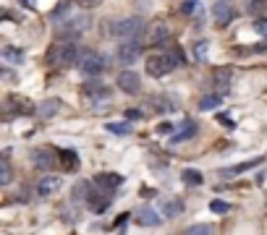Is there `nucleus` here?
<instances>
[{
  "label": "nucleus",
  "instance_id": "f257e3e1",
  "mask_svg": "<svg viewBox=\"0 0 267 235\" xmlns=\"http://www.w3.org/2000/svg\"><path fill=\"white\" fill-rule=\"evenodd\" d=\"M79 58H81V47L76 44V42H55L50 50H48V63H50V68H55V70H63V68H71L74 63H79Z\"/></svg>",
  "mask_w": 267,
  "mask_h": 235
},
{
  "label": "nucleus",
  "instance_id": "f03ea898",
  "mask_svg": "<svg viewBox=\"0 0 267 235\" xmlns=\"http://www.w3.org/2000/svg\"><path fill=\"white\" fill-rule=\"evenodd\" d=\"M144 32H147V24H144L142 16H131V18H123V21H110L107 29H102V34H107V37H121V42L139 39Z\"/></svg>",
  "mask_w": 267,
  "mask_h": 235
},
{
  "label": "nucleus",
  "instance_id": "7ed1b4c3",
  "mask_svg": "<svg viewBox=\"0 0 267 235\" xmlns=\"http://www.w3.org/2000/svg\"><path fill=\"white\" fill-rule=\"evenodd\" d=\"M184 63V53H181V47H173L170 53L165 55H149L147 58V74L152 79H163L165 74H170V70L175 65H181Z\"/></svg>",
  "mask_w": 267,
  "mask_h": 235
},
{
  "label": "nucleus",
  "instance_id": "20e7f679",
  "mask_svg": "<svg viewBox=\"0 0 267 235\" xmlns=\"http://www.w3.org/2000/svg\"><path fill=\"white\" fill-rule=\"evenodd\" d=\"M107 65H110V60L105 58V55H100L97 50H89V47H84L81 50V58H79V70L84 76H102L105 70H107Z\"/></svg>",
  "mask_w": 267,
  "mask_h": 235
},
{
  "label": "nucleus",
  "instance_id": "39448f33",
  "mask_svg": "<svg viewBox=\"0 0 267 235\" xmlns=\"http://www.w3.org/2000/svg\"><path fill=\"white\" fill-rule=\"evenodd\" d=\"M89 16L86 13H79V16H71V18H65L63 21V27L58 29V39L60 42H76L86 29H89Z\"/></svg>",
  "mask_w": 267,
  "mask_h": 235
},
{
  "label": "nucleus",
  "instance_id": "423d86ee",
  "mask_svg": "<svg viewBox=\"0 0 267 235\" xmlns=\"http://www.w3.org/2000/svg\"><path fill=\"white\" fill-rule=\"evenodd\" d=\"M118 89L121 91H126V94H139L142 91V79H139V74L137 70H121L118 74Z\"/></svg>",
  "mask_w": 267,
  "mask_h": 235
},
{
  "label": "nucleus",
  "instance_id": "0eeeda50",
  "mask_svg": "<svg viewBox=\"0 0 267 235\" xmlns=\"http://www.w3.org/2000/svg\"><path fill=\"white\" fill-rule=\"evenodd\" d=\"M142 39H128V42H121V47H118V58H121V63H126V65H131L137 58H142Z\"/></svg>",
  "mask_w": 267,
  "mask_h": 235
},
{
  "label": "nucleus",
  "instance_id": "6e6552de",
  "mask_svg": "<svg viewBox=\"0 0 267 235\" xmlns=\"http://www.w3.org/2000/svg\"><path fill=\"white\" fill-rule=\"evenodd\" d=\"M168 37H170L168 21H163V18L152 21V27L147 29V39H149V44H163V42H168Z\"/></svg>",
  "mask_w": 267,
  "mask_h": 235
},
{
  "label": "nucleus",
  "instance_id": "1a4fd4ad",
  "mask_svg": "<svg viewBox=\"0 0 267 235\" xmlns=\"http://www.w3.org/2000/svg\"><path fill=\"white\" fill-rule=\"evenodd\" d=\"M212 16H215V24H217V27H228V24L236 18V11L231 8L228 0H220V3L212 6Z\"/></svg>",
  "mask_w": 267,
  "mask_h": 235
},
{
  "label": "nucleus",
  "instance_id": "9d476101",
  "mask_svg": "<svg viewBox=\"0 0 267 235\" xmlns=\"http://www.w3.org/2000/svg\"><path fill=\"white\" fill-rule=\"evenodd\" d=\"M84 201H86V206L92 209V212L102 215V212L110 206V201H113V199H110V194H107V191H89Z\"/></svg>",
  "mask_w": 267,
  "mask_h": 235
},
{
  "label": "nucleus",
  "instance_id": "9b49d317",
  "mask_svg": "<svg viewBox=\"0 0 267 235\" xmlns=\"http://www.w3.org/2000/svg\"><path fill=\"white\" fill-rule=\"evenodd\" d=\"M63 188V178H58V175H42V180L37 183V194L39 196H53V194H58Z\"/></svg>",
  "mask_w": 267,
  "mask_h": 235
},
{
  "label": "nucleus",
  "instance_id": "f8f14e48",
  "mask_svg": "<svg viewBox=\"0 0 267 235\" xmlns=\"http://www.w3.org/2000/svg\"><path fill=\"white\" fill-rule=\"evenodd\" d=\"M32 162H34V168H39L42 173H50L55 168V157L48 149H34L32 152Z\"/></svg>",
  "mask_w": 267,
  "mask_h": 235
},
{
  "label": "nucleus",
  "instance_id": "ddd939ff",
  "mask_svg": "<svg viewBox=\"0 0 267 235\" xmlns=\"http://www.w3.org/2000/svg\"><path fill=\"white\" fill-rule=\"evenodd\" d=\"M6 110L11 115H34V105L29 100H21V97H8Z\"/></svg>",
  "mask_w": 267,
  "mask_h": 235
},
{
  "label": "nucleus",
  "instance_id": "4468645a",
  "mask_svg": "<svg viewBox=\"0 0 267 235\" xmlns=\"http://www.w3.org/2000/svg\"><path fill=\"white\" fill-rule=\"evenodd\" d=\"M95 183L102 188V191H116V188H121L123 185V175H118V173H102V175H97L95 178Z\"/></svg>",
  "mask_w": 267,
  "mask_h": 235
},
{
  "label": "nucleus",
  "instance_id": "2eb2a0df",
  "mask_svg": "<svg viewBox=\"0 0 267 235\" xmlns=\"http://www.w3.org/2000/svg\"><path fill=\"white\" fill-rule=\"evenodd\" d=\"M84 97H89V100H92V102H102V100H110V94H113V91H110L107 86H102V84H84Z\"/></svg>",
  "mask_w": 267,
  "mask_h": 235
},
{
  "label": "nucleus",
  "instance_id": "dca6fc26",
  "mask_svg": "<svg viewBox=\"0 0 267 235\" xmlns=\"http://www.w3.org/2000/svg\"><path fill=\"white\" fill-rule=\"evenodd\" d=\"M144 107L152 110V112H158V115H163V112L175 110V100H168V97H149V100L144 102Z\"/></svg>",
  "mask_w": 267,
  "mask_h": 235
},
{
  "label": "nucleus",
  "instance_id": "f3484780",
  "mask_svg": "<svg viewBox=\"0 0 267 235\" xmlns=\"http://www.w3.org/2000/svg\"><path fill=\"white\" fill-rule=\"evenodd\" d=\"M233 79H236L233 68H217V70H215V76H212V81H215V86L220 89V94H226V89L231 86Z\"/></svg>",
  "mask_w": 267,
  "mask_h": 235
},
{
  "label": "nucleus",
  "instance_id": "a211bd4d",
  "mask_svg": "<svg viewBox=\"0 0 267 235\" xmlns=\"http://www.w3.org/2000/svg\"><path fill=\"white\" fill-rule=\"evenodd\" d=\"M58 154H60V165H63V170H65V173L79 170V154H76L74 149H60Z\"/></svg>",
  "mask_w": 267,
  "mask_h": 235
},
{
  "label": "nucleus",
  "instance_id": "6ab92c4d",
  "mask_svg": "<svg viewBox=\"0 0 267 235\" xmlns=\"http://www.w3.org/2000/svg\"><path fill=\"white\" fill-rule=\"evenodd\" d=\"M196 131H199L196 121H184V123H181V133H175L170 141H173V144H181V141H186V138H194Z\"/></svg>",
  "mask_w": 267,
  "mask_h": 235
},
{
  "label": "nucleus",
  "instance_id": "aec40b11",
  "mask_svg": "<svg viewBox=\"0 0 267 235\" xmlns=\"http://www.w3.org/2000/svg\"><path fill=\"white\" fill-rule=\"evenodd\" d=\"M160 209H163L165 217H178V215L184 212V201H181V199H165V201L160 204Z\"/></svg>",
  "mask_w": 267,
  "mask_h": 235
},
{
  "label": "nucleus",
  "instance_id": "412c9836",
  "mask_svg": "<svg viewBox=\"0 0 267 235\" xmlns=\"http://www.w3.org/2000/svg\"><path fill=\"white\" fill-rule=\"evenodd\" d=\"M139 222H142L144 227H158V225L163 222V217H160L154 209H142V212H139Z\"/></svg>",
  "mask_w": 267,
  "mask_h": 235
},
{
  "label": "nucleus",
  "instance_id": "4be33fe9",
  "mask_svg": "<svg viewBox=\"0 0 267 235\" xmlns=\"http://www.w3.org/2000/svg\"><path fill=\"white\" fill-rule=\"evenodd\" d=\"M8 154H11V152L6 149V152H3V159H0V185H8V183H11V178H13V175H11V162H8Z\"/></svg>",
  "mask_w": 267,
  "mask_h": 235
},
{
  "label": "nucleus",
  "instance_id": "5701e85b",
  "mask_svg": "<svg viewBox=\"0 0 267 235\" xmlns=\"http://www.w3.org/2000/svg\"><path fill=\"white\" fill-rule=\"evenodd\" d=\"M3 60L21 65V63L27 60V55H24V50H18V47H6V50H3Z\"/></svg>",
  "mask_w": 267,
  "mask_h": 235
},
{
  "label": "nucleus",
  "instance_id": "b1692460",
  "mask_svg": "<svg viewBox=\"0 0 267 235\" xmlns=\"http://www.w3.org/2000/svg\"><path fill=\"white\" fill-rule=\"evenodd\" d=\"M257 165H262V157H257V159H252V162H241V165H236V168H231V170H222V175H236V173H247V170L257 168Z\"/></svg>",
  "mask_w": 267,
  "mask_h": 235
},
{
  "label": "nucleus",
  "instance_id": "393cba45",
  "mask_svg": "<svg viewBox=\"0 0 267 235\" xmlns=\"http://www.w3.org/2000/svg\"><path fill=\"white\" fill-rule=\"evenodd\" d=\"M222 102V94H207V97L199 100V110H215Z\"/></svg>",
  "mask_w": 267,
  "mask_h": 235
},
{
  "label": "nucleus",
  "instance_id": "a878e982",
  "mask_svg": "<svg viewBox=\"0 0 267 235\" xmlns=\"http://www.w3.org/2000/svg\"><path fill=\"white\" fill-rule=\"evenodd\" d=\"M58 110H60V100H48V102H42L39 115H42V118H53Z\"/></svg>",
  "mask_w": 267,
  "mask_h": 235
},
{
  "label": "nucleus",
  "instance_id": "bb28decb",
  "mask_svg": "<svg viewBox=\"0 0 267 235\" xmlns=\"http://www.w3.org/2000/svg\"><path fill=\"white\" fill-rule=\"evenodd\" d=\"M105 131H110V133H116V136H128L131 133V126L123 121V123H107L105 126Z\"/></svg>",
  "mask_w": 267,
  "mask_h": 235
},
{
  "label": "nucleus",
  "instance_id": "cd10ccee",
  "mask_svg": "<svg viewBox=\"0 0 267 235\" xmlns=\"http://www.w3.org/2000/svg\"><path fill=\"white\" fill-rule=\"evenodd\" d=\"M184 183L186 185H199L202 183V173L199 170H184Z\"/></svg>",
  "mask_w": 267,
  "mask_h": 235
},
{
  "label": "nucleus",
  "instance_id": "c85d7f7f",
  "mask_svg": "<svg viewBox=\"0 0 267 235\" xmlns=\"http://www.w3.org/2000/svg\"><path fill=\"white\" fill-rule=\"evenodd\" d=\"M186 235H212V227L205 225V222H199V225H191V227L186 230Z\"/></svg>",
  "mask_w": 267,
  "mask_h": 235
},
{
  "label": "nucleus",
  "instance_id": "c756f323",
  "mask_svg": "<svg viewBox=\"0 0 267 235\" xmlns=\"http://www.w3.org/2000/svg\"><path fill=\"white\" fill-rule=\"evenodd\" d=\"M210 209L215 212V215H226V212H231V204H226V201H212Z\"/></svg>",
  "mask_w": 267,
  "mask_h": 235
},
{
  "label": "nucleus",
  "instance_id": "7c9ffc66",
  "mask_svg": "<svg viewBox=\"0 0 267 235\" xmlns=\"http://www.w3.org/2000/svg\"><path fill=\"white\" fill-rule=\"evenodd\" d=\"M69 8H71L69 3H60V6H58V11H53V21H60V16L65 18V16H69V13H71Z\"/></svg>",
  "mask_w": 267,
  "mask_h": 235
},
{
  "label": "nucleus",
  "instance_id": "2f4dec72",
  "mask_svg": "<svg viewBox=\"0 0 267 235\" xmlns=\"http://www.w3.org/2000/svg\"><path fill=\"white\" fill-rule=\"evenodd\" d=\"M264 3H267V0H249V3H247V11H249V13H259V11L264 8Z\"/></svg>",
  "mask_w": 267,
  "mask_h": 235
},
{
  "label": "nucleus",
  "instance_id": "473e14b6",
  "mask_svg": "<svg viewBox=\"0 0 267 235\" xmlns=\"http://www.w3.org/2000/svg\"><path fill=\"white\" fill-rule=\"evenodd\" d=\"M194 55H196V60H205V55H207V42L202 39L196 44V50H194Z\"/></svg>",
  "mask_w": 267,
  "mask_h": 235
},
{
  "label": "nucleus",
  "instance_id": "72a5a7b5",
  "mask_svg": "<svg viewBox=\"0 0 267 235\" xmlns=\"http://www.w3.org/2000/svg\"><path fill=\"white\" fill-rule=\"evenodd\" d=\"M123 118H126V121H131V123H137V121H142V112L139 110H126Z\"/></svg>",
  "mask_w": 267,
  "mask_h": 235
},
{
  "label": "nucleus",
  "instance_id": "f704fd0d",
  "mask_svg": "<svg viewBox=\"0 0 267 235\" xmlns=\"http://www.w3.org/2000/svg\"><path fill=\"white\" fill-rule=\"evenodd\" d=\"M173 131H175L173 123H160V126H158V133H160V136H168V133H173Z\"/></svg>",
  "mask_w": 267,
  "mask_h": 235
},
{
  "label": "nucleus",
  "instance_id": "c9c22d12",
  "mask_svg": "<svg viewBox=\"0 0 267 235\" xmlns=\"http://www.w3.org/2000/svg\"><path fill=\"white\" fill-rule=\"evenodd\" d=\"M196 6H199V0H186V3L181 6V11H184V13H194Z\"/></svg>",
  "mask_w": 267,
  "mask_h": 235
},
{
  "label": "nucleus",
  "instance_id": "e433bc0d",
  "mask_svg": "<svg viewBox=\"0 0 267 235\" xmlns=\"http://www.w3.org/2000/svg\"><path fill=\"white\" fill-rule=\"evenodd\" d=\"M254 29L259 34H267V18H254Z\"/></svg>",
  "mask_w": 267,
  "mask_h": 235
},
{
  "label": "nucleus",
  "instance_id": "4c0bfd02",
  "mask_svg": "<svg viewBox=\"0 0 267 235\" xmlns=\"http://www.w3.org/2000/svg\"><path fill=\"white\" fill-rule=\"evenodd\" d=\"M76 3H79L81 8H97V6L102 3V0H76Z\"/></svg>",
  "mask_w": 267,
  "mask_h": 235
},
{
  "label": "nucleus",
  "instance_id": "58836bf2",
  "mask_svg": "<svg viewBox=\"0 0 267 235\" xmlns=\"http://www.w3.org/2000/svg\"><path fill=\"white\" fill-rule=\"evenodd\" d=\"M217 121H220L222 126H226V128H236V123L231 121V118H228V115H217Z\"/></svg>",
  "mask_w": 267,
  "mask_h": 235
},
{
  "label": "nucleus",
  "instance_id": "ea45409f",
  "mask_svg": "<svg viewBox=\"0 0 267 235\" xmlns=\"http://www.w3.org/2000/svg\"><path fill=\"white\" fill-rule=\"evenodd\" d=\"M123 222H128V215H121V217H118V220H116V227H121V225H123Z\"/></svg>",
  "mask_w": 267,
  "mask_h": 235
},
{
  "label": "nucleus",
  "instance_id": "a19ab883",
  "mask_svg": "<svg viewBox=\"0 0 267 235\" xmlns=\"http://www.w3.org/2000/svg\"><path fill=\"white\" fill-rule=\"evenodd\" d=\"M21 3H24V8H34L37 0H21Z\"/></svg>",
  "mask_w": 267,
  "mask_h": 235
}]
</instances>
